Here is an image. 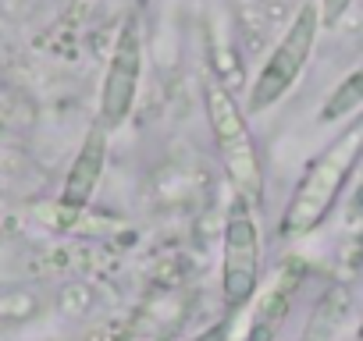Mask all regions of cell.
I'll use <instances>...</instances> for the list:
<instances>
[{
  "instance_id": "1",
  "label": "cell",
  "mask_w": 363,
  "mask_h": 341,
  "mask_svg": "<svg viewBox=\"0 0 363 341\" xmlns=\"http://www.w3.org/2000/svg\"><path fill=\"white\" fill-rule=\"evenodd\" d=\"M203 107H207V121H211L214 142H218V149L225 156V167H228L239 196L257 203L264 196V170H260V156H257V146H253V135L246 128V117H242L239 103L232 100V93L225 86L207 79Z\"/></svg>"
},
{
  "instance_id": "2",
  "label": "cell",
  "mask_w": 363,
  "mask_h": 341,
  "mask_svg": "<svg viewBox=\"0 0 363 341\" xmlns=\"http://www.w3.org/2000/svg\"><path fill=\"white\" fill-rule=\"evenodd\" d=\"M356 149H359V142H356V135H349L345 142L331 146L328 153H320L306 167V175H303V182H299V189H296V196L285 210V221H281L285 235H303V231L320 224V217L331 210V203H335V196H338V189L349 175V167L356 160Z\"/></svg>"
},
{
  "instance_id": "3",
  "label": "cell",
  "mask_w": 363,
  "mask_h": 341,
  "mask_svg": "<svg viewBox=\"0 0 363 341\" xmlns=\"http://www.w3.org/2000/svg\"><path fill=\"white\" fill-rule=\"evenodd\" d=\"M317 29H320V8L303 4L299 15L292 18L285 40L274 47V54L267 57L264 71H260L257 82H253V96H250V110H253V114L274 107V103L292 89V82L299 79V71L306 68V61H310V54H313Z\"/></svg>"
},
{
  "instance_id": "4",
  "label": "cell",
  "mask_w": 363,
  "mask_h": 341,
  "mask_svg": "<svg viewBox=\"0 0 363 341\" xmlns=\"http://www.w3.org/2000/svg\"><path fill=\"white\" fill-rule=\"evenodd\" d=\"M250 200H239V207L228 217L225 228V270H221V291L225 306L239 309L253 299L257 291V274H260V231L253 214L246 210Z\"/></svg>"
},
{
  "instance_id": "5",
  "label": "cell",
  "mask_w": 363,
  "mask_h": 341,
  "mask_svg": "<svg viewBox=\"0 0 363 341\" xmlns=\"http://www.w3.org/2000/svg\"><path fill=\"white\" fill-rule=\"evenodd\" d=\"M139 75H143V33H139L135 15H128L118 33V43H114L111 68L104 75V93H100V125L104 128H118L132 114Z\"/></svg>"
},
{
  "instance_id": "6",
  "label": "cell",
  "mask_w": 363,
  "mask_h": 341,
  "mask_svg": "<svg viewBox=\"0 0 363 341\" xmlns=\"http://www.w3.org/2000/svg\"><path fill=\"white\" fill-rule=\"evenodd\" d=\"M104 163H107V128L96 125V128H89V135H86V142H82V149H79V156L68 170V182L61 189V207L82 210L89 203V196L100 185Z\"/></svg>"
},
{
  "instance_id": "7",
  "label": "cell",
  "mask_w": 363,
  "mask_h": 341,
  "mask_svg": "<svg viewBox=\"0 0 363 341\" xmlns=\"http://www.w3.org/2000/svg\"><path fill=\"white\" fill-rule=\"evenodd\" d=\"M345 309H349L345 288H331V291L317 302V309H313V316H310V323H306V330H303V341H331V337L338 334L342 320H345Z\"/></svg>"
},
{
  "instance_id": "8",
  "label": "cell",
  "mask_w": 363,
  "mask_h": 341,
  "mask_svg": "<svg viewBox=\"0 0 363 341\" xmlns=\"http://www.w3.org/2000/svg\"><path fill=\"white\" fill-rule=\"evenodd\" d=\"M356 107H363V68H356V71L324 100L320 121H338L342 114H349V110H356Z\"/></svg>"
},
{
  "instance_id": "9",
  "label": "cell",
  "mask_w": 363,
  "mask_h": 341,
  "mask_svg": "<svg viewBox=\"0 0 363 341\" xmlns=\"http://www.w3.org/2000/svg\"><path fill=\"white\" fill-rule=\"evenodd\" d=\"M349 4H352V0H320V4H317L320 8V25L324 29H335L338 18L349 11Z\"/></svg>"
},
{
  "instance_id": "10",
  "label": "cell",
  "mask_w": 363,
  "mask_h": 341,
  "mask_svg": "<svg viewBox=\"0 0 363 341\" xmlns=\"http://www.w3.org/2000/svg\"><path fill=\"white\" fill-rule=\"evenodd\" d=\"M221 337H225V327H214V330H211V334H203L200 341H221Z\"/></svg>"
},
{
  "instance_id": "11",
  "label": "cell",
  "mask_w": 363,
  "mask_h": 341,
  "mask_svg": "<svg viewBox=\"0 0 363 341\" xmlns=\"http://www.w3.org/2000/svg\"><path fill=\"white\" fill-rule=\"evenodd\" d=\"M139 4H150V0H139Z\"/></svg>"
}]
</instances>
